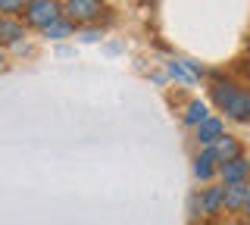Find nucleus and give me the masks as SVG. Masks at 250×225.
Returning a JSON list of instances; mask_svg holds the SVG:
<instances>
[{
    "instance_id": "obj_1",
    "label": "nucleus",
    "mask_w": 250,
    "mask_h": 225,
    "mask_svg": "<svg viewBox=\"0 0 250 225\" xmlns=\"http://www.w3.org/2000/svg\"><path fill=\"white\" fill-rule=\"evenodd\" d=\"M213 103L225 116L238 122H250V91L238 88L234 82H216L213 84Z\"/></svg>"
},
{
    "instance_id": "obj_2",
    "label": "nucleus",
    "mask_w": 250,
    "mask_h": 225,
    "mask_svg": "<svg viewBox=\"0 0 250 225\" xmlns=\"http://www.w3.org/2000/svg\"><path fill=\"white\" fill-rule=\"evenodd\" d=\"M22 16H25V25L41 28V32H44L53 19L62 16V3H60V0H28L25 10H22Z\"/></svg>"
},
{
    "instance_id": "obj_3",
    "label": "nucleus",
    "mask_w": 250,
    "mask_h": 225,
    "mask_svg": "<svg viewBox=\"0 0 250 225\" xmlns=\"http://www.w3.org/2000/svg\"><path fill=\"white\" fill-rule=\"evenodd\" d=\"M100 13H104L100 0H66L62 3V16H69L72 22H94L100 19Z\"/></svg>"
},
{
    "instance_id": "obj_4",
    "label": "nucleus",
    "mask_w": 250,
    "mask_h": 225,
    "mask_svg": "<svg viewBox=\"0 0 250 225\" xmlns=\"http://www.w3.org/2000/svg\"><path fill=\"white\" fill-rule=\"evenodd\" d=\"M216 172H219V178H222L225 184L229 182H250V160H244V153H238V157L219 163Z\"/></svg>"
},
{
    "instance_id": "obj_5",
    "label": "nucleus",
    "mask_w": 250,
    "mask_h": 225,
    "mask_svg": "<svg viewBox=\"0 0 250 225\" xmlns=\"http://www.w3.org/2000/svg\"><path fill=\"white\" fill-rule=\"evenodd\" d=\"M247 188H250V182H229V184H222V209H225V213H241L244 197H247Z\"/></svg>"
},
{
    "instance_id": "obj_6",
    "label": "nucleus",
    "mask_w": 250,
    "mask_h": 225,
    "mask_svg": "<svg viewBox=\"0 0 250 225\" xmlns=\"http://www.w3.org/2000/svg\"><path fill=\"white\" fill-rule=\"evenodd\" d=\"M200 216H219L222 213V184H209V188L200 191Z\"/></svg>"
},
{
    "instance_id": "obj_7",
    "label": "nucleus",
    "mask_w": 250,
    "mask_h": 225,
    "mask_svg": "<svg viewBox=\"0 0 250 225\" xmlns=\"http://www.w3.org/2000/svg\"><path fill=\"white\" fill-rule=\"evenodd\" d=\"M209 150H213V157H216V163H225V160H231V157H238L241 153V141L238 138H231V135H219L213 144H207Z\"/></svg>"
},
{
    "instance_id": "obj_8",
    "label": "nucleus",
    "mask_w": 250,
    "mask_h": 225,
    "mask_svg": "<svg viewBox=\"0 0 250 225\" xmlns=\"http://www.w3.org/2000/svg\"><path fill=\"white\" fill-rule=\"evenodd\" d=\"M225 131V125H222V119H213V116H207V119L203 122H197V125H194V135H197V144H213L219 135H222Z\"/></svg>"
},
{
    "instance_id": "obj_9",
    "label": "nucleus",
    "mask_w": 250,
    "mask_h": 225,
    "mask_svg": "<svg viewBox=\"0 0 250 225\" xmlns=\"http://www.w3.org/2000/svg\"><path fill=\"white\" fill-rule=\"evenodd\" d=\"M25 38V28L22 22H16V16H3L0 13V44H16Z\"/></svg>"
},
{
    "instance_id": "obj_10",
    "label": "nucleus",
    "mask_w": 250,
    "mask_h": 225,
    "mask_svg": "<svg viewBox=\"0 0 250 225\" xmlns=\"http://www.w3.org/2000/svg\"><path fill=\"white\" fill-rule=\"evenodd\" d=\"M216 166H219V163L213 157V150L207 147V150H200V157L194 160V175H197L200 182H209V178L216 175Z\"/></svg>"
},
{
    "instance_id": "obj_11",
    "label": "nucleus",
    "mask_w": 250,
    "mask_h": 225,
    "mask_svg": "<svg viewBox=\"0 0 250 225\" xmlns=\"http://www.w3.org/2000/svg\"><path fill=\"white\" fill-rule=\"evenodd\" d=\"M72 32H75V25H72V19H69V16H60V19H53L50 25L44 28V35H47V38H69Z\"/></svg>"
},
{
    "instance_id": "obj_12",
    "label": "nucleus",
    "mask_w": 250,
    "mask_h": 225,
    "mask_svg": "<svg viewBox=\"0 0 250 225\" xmlns=\"http://www.w3.org/2000/svg\"><path fill=\"white\" fill-rule=\"evenodd\" d=\"M209 116V110H207V103H203V100H191V103H188V110H185V125H197V122H203Z\"/></svg>"
},
{
    "instance_id": "obj_13",
    "label": "nucleus",
    "mask_w": 250,
    "mask_h": 225,
    "mask_svg": "<svg viewBox=\"0 0 250 225\" xmlns=\"http://www.w3.org/2000/svg\"><path fill=\"white\" fill-rule=\"evenodd\" d=\"M28 0H0V13L3 16H19L22 10H25Z\"/></svg>"
},
{
    "instance_id": "obj_14",
    "label": "nucleus",
    "mask_w": 250,
    "mask_h": 225,
    "mask_svg": "<svg viewBox=\"0 0 250 225\" xmlns=\"http://www.w3.org/2000/svg\"><path fill=\"white\" fill-rule=\"evenodd\" d=\"M241 213L250 216V188H247V197H244V206H241Z\"/></svg>"
},
{
    "instance_id": "obj_15",
    "label": "nucleus",
    "mask_w": 250,
    "mask_h": 225,
    "mask_svg": "<svg viewBox=\"0 0 250 225\" xmlns=\"http://www.w3.org/2000/svg\"><path fill=\"white\" fill-rule=\"evenodd\" d=\"M3 63H6V53H3V47H0V69H3Z\"/></svg>"
},
{
    "instance_id": "obj_16",
    "label": "nucleus",
    "mask_w": 250,
    "mask_h": 225,
    "mask_svg": "<svg viewBox=\"0 0 250 225\" xmlns=\"http://www.w3.org/2000/svg\"><path fill=\"white\" fill-rule=\"evenodd\" d=\"M244 75H247V82H250V63H244Z\"/></svg>"
}]
</instances>
